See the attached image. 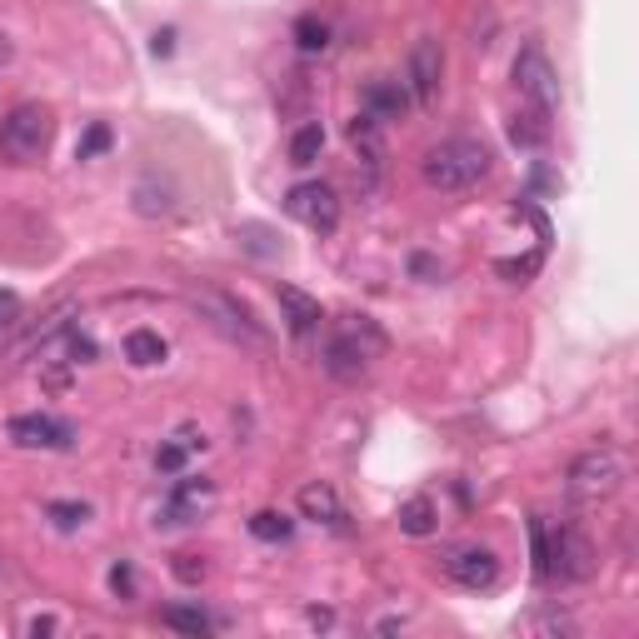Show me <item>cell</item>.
I'll return each instance as SVG.
<instances>
[{
    "label": "cell",
    "instance_id": "cell-20",
    "mask_svg": "<svg viewBox=\"0 0 639 639\" xmlns=\"http://www.w3.org/2000/svg\"><path fill=\"white\" fill-rule=\"evenodd\" d=\"M170 355V345L160 340L155 330H131L125 335V360H131L135 370H150V365H160V360Z\"/></svg>",
    "mask_w": 639,
    "mask_h": 639
},
{
    "label": "cell",
    "instance_id": "cell-13",
    "mask_svg": "<svg viewBox=\"0 0 639 639\" xmlns=\"http://www.w3.org/2000/svg\"><path fill=\"white\" fill-rule=\"evenodd\" d=\"M360 110H365L370 120H379V125L405 120V110H410V91H405L400 81H390V75H379V81L365 85V95H360Z\"/></svg>",
    "mask_w": 639,
    "mask_h": 639
},
{
    "label": "cell",
    "instance_id": "cell-3",
    "mask_svg": "<svg viewBox=\"0 0 639 639\" xmlns=\"http://www.w3.org/2000/svg\"><path fill=\"white\" fill-rule=\"evenodd\" d=\"M420 176L430 190H470L490 176V150L480 141H439L435 150L420 160Z\"/></svg>",
    "mask_w": 639,
    "mask_h": 639
},
{
    "label": "cell",
    "instance_id": "cell-21",
    "mask_svg": "<svg viewBox=\"0 0 639 639\" xmlns=\"http://www.w3.org/2000/svg\"><path fill=\"white\" fill-rule=\"evenodd\" d=\"M319 150H325V125L319 120H310V125H300L296 141H290V166L310 170L319 160Z\"/></svg>",
    "mask_w": 639,
    "mask_h": 639
},
{
    "label": "cell",
    "instance_id": "cell-6",
    "mask_svg": "<svg viewBox=\"0 0 639 639\" xmlns=\"http://www.w3.org/2000/svg\"><path fill=\"white\" fill-rule=\"evenodd\" d=\"M195 310H201L226 340L250 345V350H265V345H270V335H265V325L255 319V310L240 305V300L226 296V290H201V296H195Z\"/></svg>",
    "mask_w": 639,
    "mask_h": 639
},
{
    "label": "cell",
    "instance_id": "cell-7",
    "mask_svg": "<svg viewBox=\"0 0 639 639\" xmlns=\"http://www.w3.org/2000/svg\"><path fill=\"white\" fill-rule=\"evenodd\" d=\"M515 91H520V106H534L545 110V116H555V100H559V81H555V65H550V56L540 46H525L520 56H515Z\"/></svg>",
    "mask_w": 639,
    "mask_h": 639
},
{
    "label": "cell",
    "instance_id": "cell-9",
    "mask_svg": "<svg viewBox=\"0 0 639 639\" xmlns=\"http://www.w3.org/2000/svg\"><path fill=\"white\" fill-rule=\"evenodd\" d=\"M285 210L296 215L305 230H315V236H330V230L340 226V195H335L325 180H305V185H296L290 195H285Z\"/></svg>",
    "mask_w": 639,
    "mask_h": 639
},
{
    "label": "cell",
    "instance_id": "cell-27",
    "mask_svg": "<svg viewBox=\"0 0 639 639\" xmlns=\"http://www.w3.org/2000/svg\"><path fill=\"white\" fill-rule=\"evenodd\" d=\"M110 145V131L106 125H91V135L81 141V150H75V160H91V155H100Z\"/></svg>",
    "mask_w": 639,
    "mask_h": 639
},
{
    "label": "cell",
    "instance_id": "cell-14",
    "mask_svg": "<svg viewBox=\"0 0 639 639\" xmlns=\"http://www.w3.org/2000/svg\"><path fill=\"white\" fill-rule=\"evenodd\" d=\"M280 310H285V325H290V335H315L319 319H325V310H319L315 296H305V290H296V285H280Z\"/></svg>",
    "mask_w": 639,
    "mask_h": 639
},
{
    "label": "cell",
    "instance_id": "cell-26",
    "mask_svg": "<svg viewBox=\"0 0 639 639\" xmlns=\"http://www.w3.org/2000/svg\"><path fill=\"white\" fill-rule=\"evenodd\" d=\"M170 569H176L180 584H201L205 580V559L201 555H176V565H170Z\"/></svg>",
    "mask_w": 639,
    "mask_h": 639
},
{
    "label": "cell",
    "instance_id": "cell-17",
    "mask_svg": "<svg viewBox=\"0 0 639 639\" xmlns=\"http://www.w3.org/2000/svg\"><path fill=\"white\" fill-rule=\"evenodd\" d=\"M400 530L405 534H414V540H425V534H435L439 530V509H435V499L430 495H410L400 505Z\"/></svg>",
    "mask_w": 639,
    "mask_h": 639
},
{
    "label": "cell",
    "instance_id": "cell-29",
    "mask_svg": "<svg viewBox=\"0 0 639 639\" xmlns=\"http://www.w3.org/2000/svg\"><path fill=\"white\" fill-rule=\"evenodd\" d=\"M530 629H540V635H575V625H569L565 615H545V619H534Z\"/></svg>",
    "mask_w": 639,
    "mask_h": 639
},
{
    "label": "cell",
    "instance_id": "cell-5",
    "mask_svg": "<svg viewBox=\"0 0 639 639\" xmlns=\"http://www.w3.org/2000/svg\"><path fill=\"white\" fill-rule=\"evenodd\" d=\"M50 135H56V120H50L46 106H15L0 120V155L11 166H36L50 150Z\"/></svg>",
    "mask_w": 639,
    "mask_h": 639
},
{
    "label": "cell",
    "instance_id": "cell-24",
    "mask_svg": "<svg viewBox=\"0 0 639 639\" xmlns=\"http://www.w3.org/2000/svg\"><path fill=\"white\" fill-rule=\"evenodd\" d=\"M46 515L60 525V530H81V525L91 520V505H75V499H56V505H46Z\"/></svg>",
    "mask_w": 639,
    "mask_h": 639
},
{
    "label": "cell",
    "instance_id": "cell-16",
    "mask_svg": "<svg viewBox=\"0 0 639 639\" xmlns=\"http://www.w3.org/2000/svg\"><path fill=\"white\" fill-rule=\"evenodd\" d=\"M509 141L520 145V150H540V145L550 141V116L534 106H520L509 116Z\"/></svg>",
    "mask_w": 639,
    "mask_h": 639
},
{
    "label": "cell",
    "instance_id": "cell-19",
    "mask_svg": "<svg viewBox=\"0 0 639 639\" xmlns=\"http://www.w3.org/2000/svg\"><path fill=\"white\" fill-rule=\"evenodd\" d=\"M350 145H355V150H360V160H365V166L375 170L379 160H385V141H379V120H370L365 110H360V116L350 120Z\"/></svg>",
    "mask_w": 639,
    "mask_h": 639
},
{
    "label": "cell",
    "instance_id": "cell-25",
    "mask_svg": "<svg viewBox=\"0 0 639 639\" xmlns=\"http://www.w3.org/2000/svg\"><path fill=\"white\" fill-rule=\"evenodd\" d=\"M185 445H180V439L176 435H170L166 439V445H160V450H155V470H160V474H180V470H185Z\"/></svg>",
    "mask_w": 639,
    "mask_h": 639
},
{
    "label": "cell",
    "instance_id": "cell-4",
    "mask_svg": "<svg viewBox=\"0 0 639 639\" xmlns=\"http://www.w3.org/2000/svg\"><path fill=\"white\" fill-rule=\"evenodd\" d=\"M625 480H629V460L615 450V445H590V450H580L575 460H569V470H565L569 495L584 499V505L619 495Z\"/></svg>",
    "mask_w": 639,
    "mask_h": 639
},
{
    "label": "cell",
    "instance_id": "cell-12",
    "mask_svg": "<svg viewBox=\"0 0 639 639\" xmlns=\"http://www.w3.org/2000/svg\"><path fill=\"white\" fill-rule=\"evenodd\" d=\"M210 499H215L210 480H205V474H185V480H176V490H170L166 509L155 515V525H190Z\"/></svg>",
    "mask_w": 639,
    "mask_h": 639
},
{
    "label": "cell",
    "instance_id": "cell-22",
    "mask_svg": "<svg viewBox=\"0 0 639 639\" xmlns=\"http://www.w3.org/2000/svg\"><path fill=\"white\" fill-rule=\"evenodd\" d=\"M290 530H296V520H290V515H280V509H261V515L250 520V534H255V540H265V545H285V540H290Z\"/></svg>",
    "mask_w": 639,
    "mask_h": 639
},
{
    "label": "cell",
    "instance_id": "cell-8",
    "mask_svg": "<svg viewBox=\"0 0 639 639\" xmlns=\"http://www.w3.org/2000/svg\"><path fill=\"white\" fill-rule=\"evenodd\" d=\"M439 85H445V46L435 36H420L410 46V65H405V91L414 106H435Z\"/></svg>",
    "mask_w": 639,
    "mask_h": 639
},
{
    "label": "cell",
    "instance_id": "cell-28",
    "mask_svg": "<svg viewBox=\"0 0 639 639\" xmlns=\"http://www.w3.org/2000/svg\"><path fill=\"white\" fill-rule=\"evenodd\" d=\"M110 590H116L120 600H131V594H135V569L131 565H116V569H110Z\"/></svg>",
    "mask_w": 639,
    "mask_h": 639
},
{
    "label": "cell",
    "instance_id": "cell-2",
    "mask_svg": "<svg viewBox=\"0 0 639 639\" xmlns=\"http://www.w3.org/2000/svg\"><path fill=\"white\" fill-rule=\"evenodd\" d=\"M379 350H385V335L375 330V319H370V315H350L340 330L325 340V350H319V365H325V375H330V379L355 385V379H365L370 360H375Z\"/></svg>",
    "mask_w": 639,
    "mask_h": 639
},
{
    "label": "cell",
    "instance_id": "cell-11",
    "mask_svg": "<svg viewBox=\"0 0 639 639\" xmlns=\"http://www.w3.org/2000/svg\"><path fill=\"white\" fill-rule=\"evenodd\" d=\"M439 569H445L460 590H490V584L499 580V559H495V550H485V545L450 550V555L439 559Z\"/></svg>",
    "mask_w": 639,
    "mask_h": 639
},
{
    "label": "cell",
    "instance_id": "cell-18",
    "mask_svg": "<svg viewBox=\"0 0 639 639\" xmlns=\"http://www.w3.org/2000/svg\"><path fill=\"white\" fill-rule=\"evenodd\" d=\"M160 625L176 629V635H190V639H201V635H210L215 629L201 604H166V610H160Z\"/></svg>",
    "mask_w": 639,
    "mask_h": 639
},
{
    "label": "cell",
    "instance_id": "cell-10",
    "mask_svg": "<svg viewBox=\"0 0 639 639\" xmlns=\"http://www.w3.org/2000/svg\"><path fill=\"white\" fill-rule=\"evenodd\" d=\"M11 445L21 450H71L75 445V425L71 420H56V414H15L11 425H5Z\"/></svg>",
    "mask_w": 639,
    "mask_h": 639
},
{
    "label": "cell",
    "instance_id": "cell-23",
    "mask_svg": "<svg viewBox=\"0 0 639 639\" xmlns=\"http://www.w3.org/2000/svg\"><path fill=\"white\" fill-rule=\"evenodd\" d=\"M296 46L305 50V56L325 50V46H330V25L319 21V15H300V25H296Z\"/></svg>",
    "mask_w": 639,
    "mask_h": 639
},
{
    "label": "cell",
    "instance_id": "cell-30",
    "mask_svg": "<svg viewBox=\"0 0 639 639\" xmlns=\"http://www.w3.org/2000/svg\"><path fill=\"white\" fill-rule=\"evenodd\" d=\"M15 315H21V296H15V290H0V325H15Z\"/></svg>",
    "mask_w": 639,
    "mask_h": 639
},
{
    "label": "cell",
    "instance_id": "cell-15",
    "mask_svg": "<svg viewBox=\"0 0 639 639\" xmlns=\"http://www.w3.org/2000/svg\"><path fill=\"white\" fill-rule=\"evenodd\" d=\"M296 505H300V515L315 520V525H345V505H340V495H335L325 480H310V485L296 495Z\"/></svg>",
    "mask_w": 639,
    "mask_h": 639
},
{
    "label": "cell",
    "instance_id": "cell-1",
    "mask_svg": "<svg viewBox=\"0 0 639 639\" xmlns=\"http://www.w3.org/2000/svg\"><path fill=\"white\" fill-rule=\"evenodd\" d=\"M530 540H534V575H540V580L580 584L594 575V545L575 530V525H555V530H550L545 520H534Z\"/></svg>",
    "mask_w": 639,
    "mask_h": 639
},
{
    "label": "cell",
    "instance_id": "cell-32",
    "mask_svg": "<svg viewBox=\"0 0 639 639\" xmlns=\"http://www.w3.org/2000/svg\"><path fill=\"white\" fill-rule=\"evenodd\" d=\"M5 60H11V36L0 31V65H5Z\"/></svg>",
    "mask_w": 639,
    "mask_h": 639
},
{
    "label": "cell",
    "instance_id": "cell-31",
    "mask_svg": "<svg viewBox=\"0 0 639 639\" xmlns=\"http://www.w3.org/2000/svg\"><path fill=\"white\" fill-rule=\"evenodd\" d=\"M56 629H60V625H56L50 615H36L31 625H25V635H36V639H40V635H56Z\"/></svg>",
    "mask_w": 639,
    "mask_h": 639
}]
</instances>
